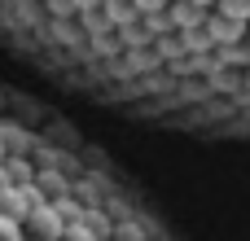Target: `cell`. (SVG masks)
I'll return each mask as SVG.
<instances>
[{
	"mask_svg": "<svg viewBox=\"0 0 250 241\" xmlns=\"http://www.w3.org/2000/svg\"><path fill=\"white\" fill-rule=\"evenodd\" d=\"M0 48L127 119L250 141V0H0Z\"/></svg>",
	"mask_w": 250,
	"mask_h": 241,
	"instance_id": "cell-1",
	"label": "cell"
}]
</instances>
